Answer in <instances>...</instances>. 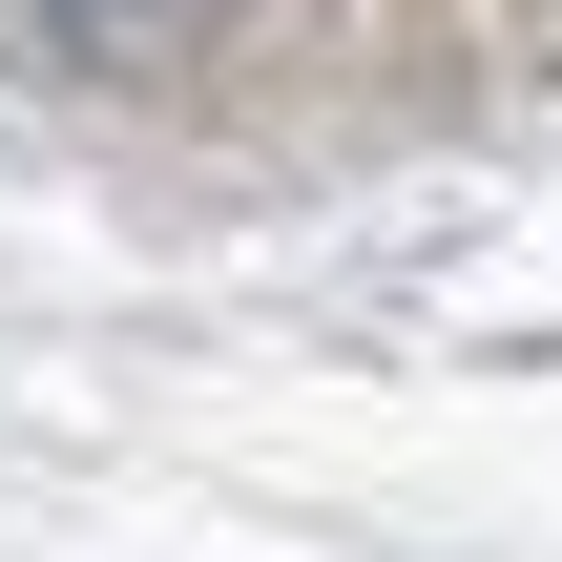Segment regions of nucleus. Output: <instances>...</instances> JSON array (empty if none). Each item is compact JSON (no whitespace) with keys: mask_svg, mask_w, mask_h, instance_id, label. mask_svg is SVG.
<instances>
[{"mask_svg":"<svg viewBox=\"0 0 562 562\" xmlns=\"http://www.w3.org/2000/svg\"><path fill=\"white\" fill-rule=\"evenodd\" d=\"M42 21H63V42H83V63H146V42H188V21H209V0H42Z\"/></svg>","mask_w":562,"mask_h":562,"instance_id":"1","label":"nucleus"}]
</instances>
